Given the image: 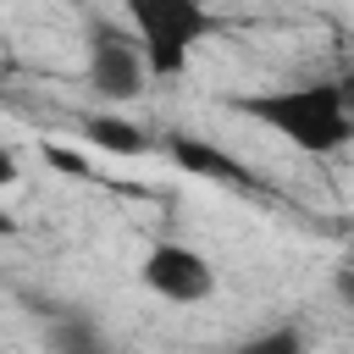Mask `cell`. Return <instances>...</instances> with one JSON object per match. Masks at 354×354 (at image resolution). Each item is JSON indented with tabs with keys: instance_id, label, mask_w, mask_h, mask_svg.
Segmentation results:
<instances>
[{
	"instance_id": "3957f363",
	"label": "cell",
	"mask_w": 354,
	"mask_h": 354,
	"mask_svg": "<svg viewBox=\"0 0 354 354\" xmlns=\"http://www.w3.org/2000/svg\"><path fill=\"white\" fill-rule=\"evenodd\" d=\"M83 77L100 100L111 105H133L144 88H149V61L133 39V28H116V22H94L88 39H83Z\"/></svg>"
},
{
	"instance_id": "8fae6325",
	"label": "cell",
	"mask_w": 354,
	"mask_h": 354,
	"mask_svg": "<svg viewBox=\"0 0 354 354\" xmlns=\"http://www.w3.org/2000/svg\"><path fill=\"white\" fill-rule=\"evenodd\" d=\"M22 183V160H17V149L11 144H0V194L6 188H17Z\"/></svg>"
},
{
	"instance_id": "8992f818",
	"label": "cell",
	"mask_w": 354,
	"mask_h": 354,
	"mask_svg": "<svg viewBox=\"0 0 354 354\" xmlns=\"http://www.w3.org/2000/svg\"><path fill=\"white\" fill-rule=\"evenodd\" d=\"M44 354H116L111 332L83 310H50L44 315Z\"/></svg>"
},
{
	"instance_id": "ba28073f",
	"label": "cell",
	"mask_w": 354,
	"mask_h": 354,
	"mask_svg": "<svg viewBox=\"0 0 354 354\" xmlns=\"http://www.w3.org/2000/svg\"><path fill=\"white\" fill-rule=\"evenodd\" d=\"M232 354H310V337L299 332V326H260V332H249Z\"/></svg>"
},
{
	"instance_id": "277c9868",
	"label": "cell",
	"mask_w": 354,
	"mask_h": 354,
	"mask_svg": "<svg viewBox=\"0 0 354 354\" xmlns=\"http://www.w3.org/2000/svg\"><path fill=\"white\" fill-rule=\"evenodd\" d=\"M138 277H144V288H149L155 299H166V304H205V299L216 293V266H210V254L194 249V243H177V238L155 243V249L144 254Z\"/></svg>"
},
{
	"instance_id": "52a82bcc",
	"label": "cell",
	"mask_w": 354,
	"mask_h": 354,
	"mask_svg": "<svg viewBox=\"0 0 354 354\" xmlns=\"http://www.w3.org/2000/svg\"><path fill=\"white\" fill-rule=\"evenodd\" d=\"M83 138H88L94 149H105V155H122V160H138V155L155 149V138H149L138 122H127V116H105V111H94V116L83 122Z\"/></svg>"
},
{
	"instance_id": "7c38bea8",
	"label": "cell",
	"mask_w": 354,
	"mask_h": 354,
	"mask_svg": "<svg viewBox=\"0 0 354 354\" xmlns=\"http://www.w3.org/2000/svg\"><path fill=\"white\" fill-rule=\"evenodd\" d=\"M337 88H343V100H348V111H354V66H348V72L337 77Z\"/></svg>"
},
{
	"instance_id": "9c48e42d",
	"label": "cell",
	"mask_w": 354,
	"mask_h": 354,
	"mask_svg": "<svg viewBox=\"0 0 354 354\" xmlns=\"http://www.w3.org/2000/svg\"><path fill=\"white\" fill-rule=\"evenodd\" d=\"M44 160H50V166H61L66 177H94V171H88V160H83V155H72V149H61V144H44Z\"/></svg>"
},
{
	"instance_id": "7a4b0ae2",
	"label": "cell",
	"mask_w": 354,
	"mask_h": 354,
	"mask_svg": "<svg viewBox=\"0 0 354 354\" xmlns=\"http://www.w3.org/2000/svg\"><path fill=\"white\" fill-rule=\"evenodd\" d=\"M122 11L149 61V77H183L216 33V11L205 0H122Z\"/></svg>"
},
{
	"instance_id": "30bf717a",
	"label": "cell",
	"mask_w": 354,
	"mask_h": 354,
	"mask_svg": "<svg viewBox=\"0 0 354 354\" xmlns=\"http://www.w3.org/2000/svg\"><path fill=\"white\" fill-rule=\"evenodd\" d=\"M332 293H337L343 310H354V260H343V266L332 271Z\"/></svg>"
},
{
	"instance_id": "6da1fadb",
	"label": "cell",
	"mask_w": 354,
	"mask_h": 354,
	"mask_svg": "<svg viewBox=\"0 0 354 354\" xmlns=\"http://www.w3.org/2000/svg\"><path fill=\"white\" fill-rule=\"evenodd\" d=\"M243 116H254L260 127H271L288 149L299 155H337L354 144V111L332 83H282V88H266V94H249L238 100Z\"/></svg>"
},
{
	"instance_id": "5b68a950",
	"label": "cell",
	"mask_w": 354,
	"mask_h": 354,
	"mask_svg": "<svg viewBox=\"0 0 354 354\" xmlns=\"http://www.w3.org/2000/svg\"><path fill=\"white\" fill-rule=\"evenodd\" d=\"M166 155H171V160H177L188 177H205V183H227V188H243V183H249V166H243L238 155H227L221 144H210V138H194V133H171Z\"/></svg>"
},
{
	"instance_id": "4fadbf2b",
	"label": "cell",
	"mask_w": 354,
	"mask_h": 354,
	"mask_svg": "<svg viewBox=\"0 0 354 354\" xmlns=\"http://www.w3.org/2000/svg\"><path fill=\"white\" fill-rule=\"evenodd\" d=\"M6 227H11V221H6V210H0V232H6Z\"/></svg>"
}]
</instances>
